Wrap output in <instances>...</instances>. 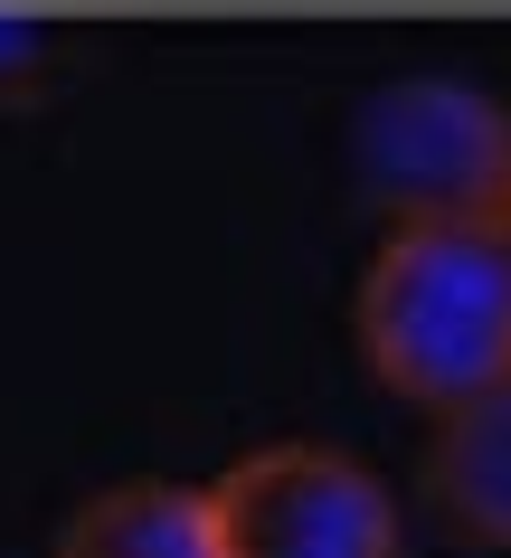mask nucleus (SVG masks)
I'll return each mask as SVG.
<instances>
[{
    "mask_svg": "<svg viewBox=\"0 0 511 558\" xmlns=\"http://www.w3.org/2000/svg\"><path fill=\"white\" fill-rule=\"evenodd\" d=\"M369 379L417 416L511 379V236L502 218H417L389 228L351 294Z\"/></svg>",
    "mask_w": 511,
    "mask_h": 558,
    "instance_id": "f257e3e1",
    "label": "nucleus"
},
{
    "mask_svg": "<svg viewBox=\"0 0 511 558\" xmlns=\"http://www.w3.org/2000/svg\"><path fill=\"white\" fill-rule=\"evenodd\" d=\"M351 171L389 228L492 218L511 190V114L464 76H398L351 114Z\"/></svg>",
    "mask_w": 511,
    "mask_h": 558,
    "instance_id": "f03ea898",
    "label": "nucleus"
},
{
    "mask_svg": "<svg viewBox=\"0 0 511 558\" xmlns=\"http://www.w3.org/2000/svg\"><path fill=\"white\" fill-rule=\"evenodd\" d=\"M218 558H398V501L389 483L323 436L246 445L209 483Z\"/></svg>",
    "mask_w": 511,
    "mask_h": 558,
    "instance_id": "7ed1b4c3",
    "label": "nucleus"
},
{
    "mask_svg": "<svg viewBox=\"0 0 511 558\" xmlns=\"http://www.w3.org/2000/svg\"><path fill=\"white\" fill-rule=\"evenodd\" d=\"M426 501L454 539L511 549V379L436 416L426 436Z\"/></svg>",
    "mask_w": 511,
    "mask_h": 558,
    "instance_id": "20e7f679",
    "label": "nucleus"
},
{
    "mask_svg": "<svg viewBox=\"0 0 511 558\" xmlns=\"http://www.w3.org/2000/svg\"><path fill=\"white\" fill-rule=\"evenodd\" d=\"M58 558H218L199 483H105L58 530Z\"/></svg>",
    "mask_w": 511,
    "mask_h": 558,
    "instance_id": "39448f33",
    "label": "nucleus"
},
{
    "mask_svg": "<svg viewBox=\"0 0 511 558\" xmlns=\"http://www.w3.org/2000/svg\"><path fill=\"white\" fill-rule=\"evenodd\" d=\"M492 218H502V236H511V190H502V208H492Z\"/></svg>",
    "mask_w": 511,
    "mask_h": 558,
    "instance_id": "423d86ee",
    "label": "nucleus"
}]
</instances>
